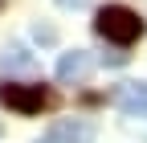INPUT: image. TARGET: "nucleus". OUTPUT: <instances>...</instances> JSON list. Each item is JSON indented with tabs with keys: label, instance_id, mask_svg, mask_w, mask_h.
<instances>
[{
	"label": "nucleus",
	"instance_id": "obj_1",
	"mask_svg": "<svg viewBox=\"0 0 147 143\" xmlns=\"http://www.w3.org/2000/svg\"><path fill=\"white\" fill-rule=\"evenodd\" d=\"M94 33H98L102 41L127 49V45H135L143 33H147V25H143V16L135 8H127V4H102L94 12Z\"/></svg>",
	"mask_w": 147,
	"mask_h": 143
},
{
	"label": "nucleus",
	"instance_id": "obj_2",
	"mask_svg": "<svg viewBox=\"0 0 147 143\" xmlns=\"http://www.w3.org/2000/svg\"><path fill=\"white\" fill-rule=\"evenodd\" d=\"M53 102V94L41 82H0V106H8L16 115H41Z\"/></svg>",
	"mask_w": 147,
	"mask_h": 143
},
{
	"label": "nucleus",
	"instance_id": "obj_3",
	"mask_svg": "<svg viewBox=\"0 0 147 143\" xmlns=\"http://www.w3.org/2000/svg\"><path fill=\"white\" fill-rule=\"evenodd\" d=\"M98 127L90 119H57L45 131V143H94Z\"/></svg>",
	"mask_w": 147,
	"mask_h": 143
},
{
	"label": "nucleus",
	"instance_id": "obj_4",
	"mask_svg": "<svg viewBox=\"0 0 147 143\" xmlns=\"http://www.w3.org/2000/svg\"><path fill=\"white\" fill-rule=\"evenodd\" d=\"M90 69H94V57H90L86 49H69L57 57V82H86L90 78Z\"/></svg>",
	"mask_w": 147,
	"mask_h": 143
},
{
	"label": "nucleus",
	"instance_id": "obj_5",
	"mask_svg": "<svg viewBox=\"0 0 147 143\" xmlns=\"http://www.w3.org/2000/svg\"><path fill=\"white\" fill-rule=\"evenodd\" d=\"M115 106L123 115H135V111H147V82H119L115 86Z\"/></svg>",
	"mask_w": 147,
	"mask_h": 143
},
{
	"label": "nucleus",
	"instance_id": "obj_6",
	"mask_svg": "<svg viewBox=\"0 0 147 143\" xmlns=\"http://www.w3.org/2000/svg\"><path fill=\"white\" fill-rule=\"evenodd\" d=\"M33 69H37V57L21 41H8L4 53H0V74H33Z\"/></svg>",
	"mask_w": 147,
	"mask_h": 143
},
{
	"label": "nucleus",
	"instance_id": "obj_7",
	"mask_svg": "<svg viewBox=\"0 0 147 143\" xmlns=\"http://www.w3.org/2000/svg\"><path fill=\"white\" fill-rule=\"evenodd\" d=\"M123 127L131 131V135H139V139H147V111H135V115H127V119H123Z\"/></svg>",
	"mask_w": 147,
	"mask_h": 143
},
{
	"label": "nucleus",
	"instance_id": "obj_8",
	"mask_svg": "<svg viewBox=\"0 0 147 143\" xmlns=\"http://www.w3.org/2000/svg\"><path fill=\"white\" fill-rule=\"evenodd\" d=\"M102 61H106V65H115V69H123L127 61H131V53H123V45H115L110 53H102Z\"/></svg>",
	"mask_w": 147,
	"mask_h": 143
},
{
	"label": "nucleus",
	"instance_id": "obj_9",
	"mask_svg": "<svg viewBox=\"0 0 147 143\" xmlns=\"http://www.w3.org/2000/svg\"><path fill=\"white\" fill-rule=\"evenodd\" d=\"M33 37L41 41V45H53V41H57V29H49V25H41V21H37V25H33Z\"/></svg>",
	"mask_w": 147,
	"mask_h": 143
},
{
	"label": "nucleus",
	"instance_id": "obj_10",
	"mask_svg": "<svg viewBox=\"0 0 147 143\" xmlns=\"http://www.w3.org/2000/svg\"><path fill=\"white\" fill-rule=\"evenodd\" d=\"M61 8H86V0H57Z\"/></svg>",
	"mask_w": 147,
	"mask_h": 143
},
{
	"label": "nucleus",
	"instance_id": "obj_11",
	"mask_svg": "<svg viewBox=\"0 0 147 143\" xmlns=\"http://www.w3.org/2000/svg\"><path fill=\"white\" fill-rule=\"evenodd\" d=\"M0 8H4V0H0Z\"/></svg>",
	"mask_w": 147,
	"mask_h": 143
}]
</instances>
